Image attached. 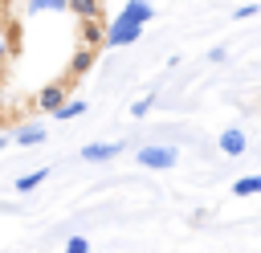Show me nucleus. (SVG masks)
<instances>
[{"label": "nucleus", "instance_id": "f257e3e1", "mask_svg": "<svg viewBox=\"0 0 261 253\" xmlns=\"http://www.w3.org/2000/svg\"><path fill=\"white\" fill-rule=\"evenodd\" d=\"M151 16H155L151 0H126L114 12V20L106 24V45H135L143 37V29L151 24Z\"/></svg>", "mask_w": 261, "mask_h": 253}, {"label": "nucleus", "instance_id": "f03ea898", "mask_svg": "<svg viewBox=\"0 0 261 253\" xmlns=\"http://www.w3.org/2000/svg\"><path fill=\"white\" fill-rule=\"evenodd\" d=\"M175 147H143L139 151V163L143 167H151V171H167V167H175Z\"/></svg>", "mask_w": 261, "mask_h": 253}, {"label": "nucleus", "instance_id": "7ed1b4c3", "mask_svg": "<svg viewBox=\"0 0 261 253\" xmlns=\"http://www.w3.org/2000/svg\"><path fill=\"white\" fill-rule=\"evenodd\" d=\"M98 45H106V29H102V20H82V49H98Z\"/></svg>", "mask_w": 261, "mask_h": 253}, {"label": "nucleus", "instance_id": "20e7f679", "mask_svg": "<svg viewBox=\"0 0 261 253\" xmlns=\"http://www.w3.org/2000/svg\"><path fill=\"white\" fill-rule=\"evenodd\" d=\"M65 8L77 20H102V0H65Z\"/></svg>", "mask_w": 261, "mask_h": 253}, {"label": "nucleus", "instance_id": "39448f33", "mask_svg": "<svg viewBox=\"0 0 261 253\" xmlns=\"http://www.w3.org/2000/svg\"><path fill=\"white\" fill-rule=\"evenodd\" d=\"M118 151H122L118 139H114V143H90V147H82V159L98 163V159H110V155H118Z\"/></svg>", "mask_w": 261, "mask_h": 253}, {"label": "nucleus", "instance_id": "423d86ee", "mask_svg": "<svg viewBox=\"0 0 261 253\" xmlns=\"http://www.w3.org/2000/svg\"><path fill=\"white\" fill-rule=\"evenodd\" d=\"M220 151H224V155H241V151H245V131L228 127V131L220 135Z\"/></svg>", "mask_w": 261, "mask_h": 253}, {"label": "nucleus", "instance_id": "0eeeda50", "mask_svg": "<svg viewBox=\"0 0 261 253\" xmlns=\"http://www.w3.org/2000/svg\"><path fill=\"white\" fill-rule=\"evenodd\" d=\"M37 102H41V110H57V106L65 102V90H61V86H45Z\"/></svg>", "mask_w": 261, "mask_h": 253}, {"label": "nucleus", "instance_id": "6e6552de", "mask_svg": "<svg viewBox=\"0 0 261 253\" xmlns=\"http://www.w3.org/2000/svg\"><path fill=\"white\" fill-rule=\"evenodd\" d=\"M77 114H86V102H82V98H69V102H61V106L53 110V118H61V122H69V118H77Z\"/></svg>", "mask_w": 261, "mask_h": 253}, {"label": "nucleus", "instance_id": "1a4fd4ad", "mask_svg": "<svg viewBox=\"0 0 261 253\" xmlns=\"http://www.w3.org/2000/svg\"><path fill=\"white\" fill-rule=\"evenodd\" d=\"M232 192H237V196H257V192H261V175H241V180L232 184Z\"/></svg>", "mask_w": 261, "mask_h": 253}, {"label": "nucleus", "instance_id": "9d476101", "mask_svg": "<svg viewBox=\"0 0 261 253\" xmlns=\"http://www.w3.org/2000/svg\"><path fill=\"white\" fill-rule=\"evenodd\" d=\"M41 139H45L41 127H20V131H16V143H20V147H37Z\"/></svg>", "mask_w": 261, "mask_h": 253}, {"label": "nucleus", "instance_id": "9b49d317", "mask_svg": "<svg viewBox=\"0 0 261 253\" xmlns=\"http://www.w3.org/2000/svg\"><path fill=\"white\" fill-rule=\"evenodd\" d=\"M45 175H49V167H37V171H29V175H20V180H16V192H33V188H37V184H41Z\"/></svg>", "mask_w": 261, "mask_h": 253}, {"label": "nucleus", "instance_id": "f8f14e48", "mask_svg": "<svg viewBox=\"0 0 261 253\" xmlns=\"http://www.w3.org/2000/svg\"><path fill=\"white\" fill-rule=\"evenodd\" d=\"M29 12H65V0H24Z\"/></svg>", "mask_w": 261, "mask_h": 253}, {"label": "nucleus", "instance_id": "ddd939ff", "mask_svg": "<svg viewBox=\"0 0 261 253\" xmlns=\"http://www.w3.org/2000/svg\"><path fill=\"white\" fill-rule=\"evenodd\" d=\"M65 253H90V241H86V237H69Z\"/></svg>", "mask_w": 261, "mask_h": 253}, {"label": "nucleus", "instance_id": "4468645a", "mask_svg": "<svg viewBox=\"0 0 261 253\" xmlns=\"http://www.w3.org/2000/svg\"><path fill=\"white\" fill-rule=\"evenodd\" d=\"M257 12H261L257 4H241V8H232V16H237V20H249V16H257Z\"/></svg>", "mask_w": 261, "mask_h": 253}, {"label": "nucleus", "instance_id": "2eb2a0df", "mask_svg": "<svg viewBox=\"0 0 261 253\" xmlns=\"http://www.w3.org/2000/svg\"><path fill=\"white\" fill-rule=\"evenodd\" d=\"M147 106H151V98H139V102L130 106V114H135V118H143V114H147Z\"/></svg>", "mask_w": 261, "mask_h": 253}, {"label": "nucleus", "instance_id": "dca6fc26", "mask_svg": "<svg viewBox=\"0 0 261 253\" xmlns=\"http://www.w3.org/2000/svg\"><path fill=\"white\" fill-rule=\"evenodd\" d=\"M4 53H8V45H4V41H0V61H4Z\"/></svg>", "mask_w": 261, "mask_h": 253}, {"label": "nucleus", "instance_id": "f3484780", "mask_svg": "<svg viewBox=\"0 0 261 253\" xmlns=\"http://www.w3.org/2000/svg\"><path fill=\"white\" fill-rule=\"evenodd\" d=\"M4 143H8V139H0V151H4Z\"/></svg>", "mask_w": 261, "mask_h": 253}]
</instances>
